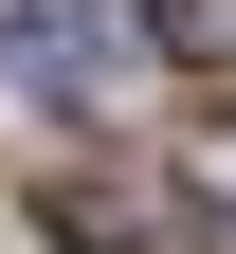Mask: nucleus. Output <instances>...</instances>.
Wrapping results in <instances>:
<instances>
[{
	"mask_svg": "<svg viewBox=\"0 0 236 254\" xmlns=\"http://www.w3.org/2000/svg\"><path fill=\"white\" fill-rule=\"evenodd\" d=\"M37 218H55V254H200V200L163 164H55Z\"/></svg>",
	"mask_w": 236,
	"mask_h": 254,
	"instance_id": "1",
	"label": "nucleus"
},
{
	"mask_svg": "<svg viewBox=\"0 0 236 254\" xmlns=\"http://www.w3.org/2000/svg\"><path fill=\"white\" fill-rule=\"evenodd\" d=\"M109 18H73V0H18V18H0V73H18V91H55V109H73V91H109Z\"/></svg>",
	"mask_w": 236,
	"mask_h": 254,
	"instance_id": "2",
	"label": "nucleus"
},
{
	"mask_svg": "<svg viewBox=\"0 0 236 254\" xmlns=\"http://www.w3.org/2000/svg\"><path fill=\"white\" fill-rule=\"evenodd\" d=\"M127 37H163L182 73H236V0H127Z\"/></svg>",
	"mask_w": 236,
	"mask_h": 254,
	"instance_id": "3",
	"label": "nucleus"
}]
</instances>
